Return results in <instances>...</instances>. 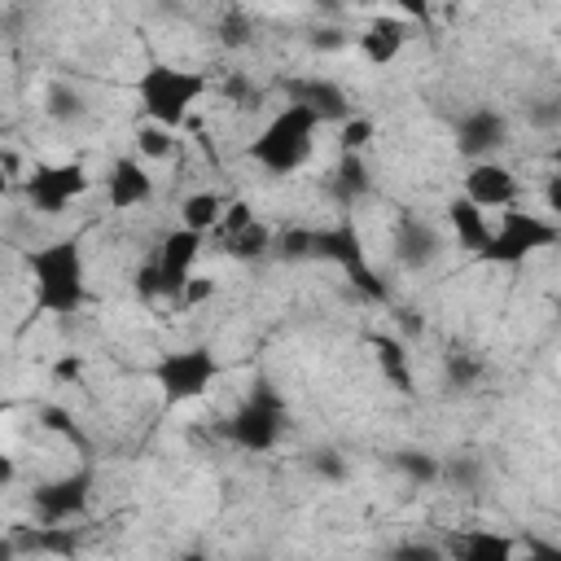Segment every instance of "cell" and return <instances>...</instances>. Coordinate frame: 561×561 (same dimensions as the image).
Here are the masks:
<instances>
[{"label": "cell", "instance_id": "obj_3", "mask_svg": "<svg viewBox=\"0 0 561 561\" xmlns=\"http://www.w3.org/2000/svg\"><path fill=\"white\" fill-rule=\"evenodd\" d=\"M316 136H320V123H316L307 110L280 105V110L254 131V140L245 145V158H250L259 171H267V175H294V171H302V167L311 162Z\"/></svg>", "mask_w": 561, "mask_h": 561}, {"label": "cell", "instance_id": "obj_22", "mask_svg": "<svg viewBox=\"0 0 561 561\" xmlns=\"http://www.w3.org/2000/svg\"><path fill=\"white\" fill-rule=\"evenodd\" d=\"M224 206H228V197L219 188H197V193H188L180 202V228H188L197 237H210L219 228V219H224Z\"/></svg>", "mask_w": 561, "mask_h": 561}, {"label": "cell", "instance_id": "obj_40", "mask_svg": "<svg viewBox=\"0 0 561 561\" xmlns=\"http://www.w3.org/2000/svg\"><path fill=\"white\" fill-rule=\"evenodd\" d=\"M13 482H18V460L9 451H0V491L13 486Z\"/></svg>", "mask_w": 561, "mask_h": 561}, {"label": "cell", "instance_id": "obj_20", "mask_svg": "<svg viewBox=\"0 0 561 561\" xmlns=\"http://www.w3.org/2000/svg\"><path fill=\"white\" fill-rule=\"evenodd\" d=\"M368 193H373L368 162H364L359 153H342V158H337V167L329 171V197H333L342 210H351V206H359Z\"/></svg>", "mask_w": 561, "mask_h": 561}, {"label": "cell", "instance_id": "obj_30", "mask_svg": "<svg viewBox=\"0 0 561 561\" xmlns=\"http://www.w3.org/2000/svg\"><path fill=\"white\" fill-rule=\"evenodd\" d=\"M259 215H254V206L245 202V197H228V206H224V219H219V237H232V232H241V228H250Z\"/></svg>", "mask_w": 561, "mask_h": 561}, {"label": "cell", "instance_id": "obj_31", "mask_svg": "<svg viewBox=\"0 0 561 561\" xmlns=\"http://www.w3.org/2000/svg\"><path fill=\"white\" fill-rule=\"evenodd\" d=\"M215 276H206V272H193L188 280H184V289L175 294V307H202V302H210L215 298Z\"/></svg>", "mask_w": 561, "mask_h": 561}, {"label": "cell", "instance_id": "obj_6", "mask_svg": "<svg viewBox=\"0 0 561 561\" xmlns=\"http://www.w3.org/2000/svg\"><path fill=\"white\" fill-rule=\"evenodd\" d=\"M224 377V359L210 351V346H175V351H162L153 364H149V381L158 386L162 403L167 408H180V403H193L202 394H210V386Z\"/></svg>", "mask_w": 561, "mask_h": 561}, {"label": "cell", "instance_id": "obj_35", "mask_svg": "<svg viewBox=\"0 0 561 561\" xmlns=\"http://www.w3.org/2000/svg\"><path fill=\"white\" fill-rule=\"evenodd\" d=\"M478 373H482V364L478 359H469V355H447V377L456 381V390H469L473 381H478Z\"/></svg>", "mask_w": 561, "mask_h": 561}, {"label": "cell", "instance_id": "obj_36", "mask_svg": "<svg viewBox=\"0 0 561 561\" xmlns=\"http://www.w3.org/2000/svg\"><path fill=\"white\" fill-rule=\"evenodd\" d=\"M48 101H53V105H48L53 118H79V114H83V96L70 92V88H53Z\"/></svg>", "mask_w": 561, "mask_h": 561}, {"label": "cell", "instance_id": "obj_24", "mask_svg": "<svg viewBox=\"0 0 561 561\" xmlns=\"http://www.w3.org/2000/svg\"><path fill=\"white\" fill-rule=\"evenodd\" d=\"M175 149H180V131H167V127H153V123H140L136 127V158L145 167L149 162H167Z\"/></svg>", "mask_w": 561, "mask_h": 561}, {"label": "cell", "instance_id": "obj_28", "mask_svg": "<svg viewBox=\"0 0 561 561\" xmlns=\"http://www.w3.org/2000/svg\"><path fill=\"white\" fill-rule=\"evenodd\" d=\"M250 39H254V18L245 9H228L219 18V44L224 48H245Z\"/></svg>", "mask_w": 561, "mask_h": 561}, {"label": "cell", "instance_id": "obj_43", "mask_svg": "<svg viewBox=\"0 0 561 561\" xmlns=\"http://www.w3.org/2000/svg\"><path fill=\"white\" fill-rule=\"evenodd\" d=\"M171 561H210L202 548H188V552H180V557H171Z\"/></svg>", "mask_w": 561, "mask_h": 561}, {"label": "cell", "instance_id": "obj_34", "mask_svg": "<svg viewBox=\"0 0 561 561\" xmlns=\"http://www.w3.org/2000/svg\"><path fill=\"white\" fill-rule=\"evenodd\" d=\"M48 377L57 381V386H83V355H57L53 359V368H48Z\"/></svg>", "mask_w": 561, "mask_h": 561}, {"label": "cell", "instance_id": "obj_41", "mask_svg": "<svg viewBox=\"0 0 561 561\" xmlns=\"http://www.w3.org/2000/svg\"><path fill=\"white\" fill-rule=\"evenodd\" d=\"M0 561H22V552H18V543H13V535H4V539H0Z\"/></svg>", "mask_w": 561, "mask_h": 561}, {"label": "cell", "instance_id": "obj_18", "mask_svg": "<svg viewBox=\"0 0 561 561\" xmlns=\"http://www.w3.org/2000/svg\"><path fill=\"white\" fill-rule=\"evenodd\" d=\"M9 535H13V543H18L22 557H53V561L79 557V543H83V530L79 526H44V522L18 526Z\"/></svg>", "mask_w": 561, "mask_h": 561}, {"label": "cell", "instance_id": "obj_29", "mask_svg": "<svg viewBox=\"0 0 561 561\" xmlns=\"http://www.w3.org/2000/svg\"><path fill=\"white\" fill-rule=\"evenodd\" d=\"M386 561H447V557H443V543L438 539H399L386 552Z\"/></svg>", "mask_w": 561, "mask_h": 561}, {"label": "cell", "instance_id": "obj_19", "mask_svg": "<svg viewBox=\"0 0 561 561\" xmlns=\"http://www.w3.org/2000/svg\"><path fill=\"white\" fill-rule=\"evenodd\" d=\"M368 351H373L377 373L386 377V386H394L399 394H412V390H416V386H412V351H408V342H403L394 329L368 333Z\"/></svg>", "mask_w": 561, "mask_h": 561}, {"label": "cell", "instance_id": "obj_8", "mask_svg": "<svg viewBox=\"0 0 561 561\" xmlns=\"http://www.w3.org/2000/svg\"><path fill=\"white\" fill-rule=\"evenodd\" d=\"M92 188V175L83 162L61 158V162H35L22 175V197L31 202V210L39 215H66L83 193Z\"/></svg>", "mask_w": 561, "mask_h": 561}, {"label": "cell", "instance_id": "obj_42", "mask_svg": "<svg viewBox=\"0 0 561 561\" xmlns=\"http://www.w3.org/2000/svg\"><path fill=\"white\" fill-rule=\"evenodd\" d=\"M9 193H13V171L0 162V197H9Z\"/></svg>", "mask_w": 561, "mask_h": 561}, {"label": "cell", "instance_id": "obj_11", "mask_svg": "<svg viewBox=\"0 0 561 561\" xmlns=\"http://www.w3.org/2000/svg\"><path fill=\"white\" fill-rule=\"evenodd\" d=\"M276 92L285 96V105H298V110H307L320 127L324 123H342V118H351L355 110H351V92L337 83V79H329V75H285L280 83H276Z\"/></svg>", "mask_w": 561, "mask_h": 561}, {"label": "cell", "instance_id": "obj_37", "mask_svg": "<svg viewBox=\"0 0 561 561\" xmlns=\"http://www.w3.org/2000/svg\"><path fill=\"white\" fill-rule=\"evenodd\" d=\"M478 478H482V465L478 460H456V465H443V482H456V486H478Z\"/></svg>", "mask_w": 561, "mask_h": 561}, {"label": "cell", "instance_id": "obj_39", "mask_svg": "<svg viewBox=\"0 0 561 561\" xmlns=\"http://www.w3.org/2000/svg\"><path fill=\"white\" fill-rule=\"evenodd\" d=\"M346 44H351V35H342L337 26H324V31L311 35V48H316V53H337V48H346Z\"/></svg>", "mask_w": 561, "mask_h": 561}, {"label": "cell", "instance_id": "obj_12", "mask_svg": "<svg viewBox=\"0 0 561 561\" xmlns=\"http://www.w3.org/2000/svg\"><path fill=\"white\" fill-rule=\"evenodd\" d=\"M460 184H465L460 197H465L469 206H478L482 215H486V210H513L517 197H522V180H517V171H513L508 162H500V158L465 162Z\"/></svg>", "mask_w": 561, "mask_h": 561}, {"label": "cell", "instance_id": "obj_4", "mask_svg": "<svg viewBox=\"0 0 561 561\" xmlns=\"http://www.w3.org/2000/svg\"><path fill=\"white\" fill-rule=\"evenodd\" d=\"M285 425H289V403H285V394H280L272 381L259 377V381L245 390V399L228 412L224 438H228L237 451H245V456H267V451L280 447Z\"/></svg>", "mask_w": 561, "mask_h": 561}, {"label": "cell", "instance_id": "obj_25", "mask_svg": "<svg viewBox=\"0 0 561 561\" xmlns=\"http://www.w3.org/2000/svg\"><path fill=\"white\" fill-rule=\"evenodd\" d=\"M394 469H399L408 482H416V486L443 482V460H438L434 451H394Z\"/></svg>", "mask_w": 561, "mask_h": 561}, {"label": "cell", "instance_id": "obj_5", "mask_svg": "<svg viewBox=\"0 0 561 561\" xmlns=\"http://www.w3.org/2000/svg\"><path fill=\"white\" fill-rule=\"evenodd\" d=\"M557 241H561L557 219L513 206V210H500V219L491 224V232H486V241L473 259L486 263V267H522L526 259H535L539 250H548Z\"/></svg>", "mask_w": 561, "mask_h": 561}, {"label": "cell", "instance_id": "obj_27", "mask_svg": "<svg viewBox=\"0 0 561 561\" xmlns=\"http://www.w3.org/2000/svg\"><path fill=\"white\" fill-rule=\"evenodd\" d=\"M39 425L48 430V434H57V438H66L79 456H88V438H83V430L75 425V416L66 412V408H57V403H44L39 408Z\"/></svg>", "mask_w": 561, "mask_h": 561}, {"label": "cell", "instance_id": "obj_44", "mask_svg": "<svg viewBox=\"0 0 561 561\" xmlns=\"http://www.w3.org/2000/svg\"><path fill=\"white\" fill-rule=\"evenodd\" d=\"M4 412H9V399H0V416H4Z\"/></svg>", "mask_w": 561, "mask_h": 561}, {"label": "cell", "instance_id": "obj_2", "mask_svg": "<svg viewBox=\"0 0 561 561\" xmlns=\"http://www.w3.org/2000/svg\"><path fill=\"white\" fill-rule=\"evenodd\" d=\"M210 92H215V79L206 70L175 66V61H149L131 83L140 118L167 131H180Z\"/></svg>", "mask_w": 561, "mask_h": 561}, {"label": "cell", "instance_id": "obj_16", "mask_svg": "<svg viewBox=\"0 0 561 561\" xmlns=\"http://www.w3.org/2000/svg\"><path fill=\"white\" fill-rule=\"evenodd\" d=\"M438 254H443V232L421 215H399V224L390 228V259L403 272H425Z\"/></svg>", "mask_w": 561, "mask_h": 561}, {"label": "cell", "instance_id": "obj_7", "mask_svg": "<svg viewBox=\"0 0 561 561\" xmlns=\"http://www.w3.org/2000/svg\"><path fill=\"white\" fill-rule=\"evenodd\" d=\"M311 259H324L333 267H342V276L373 302H390V289L386 280L377 276L373 259H368V245L359 237V228L351 219H337V224H311Z\"/></svg>", "mask_w": 561, "mask_h": 561}, {"label": "cell", "instance_id": "obj_15", "mask_svg": "<svg viewBox=\"0 0 561 561\" xmlns=\"http://www.w3.org/2000/svg\"><path fill=\"white\" fill-rule=\"evenodd\" d=\"M438 543L447 561H517L522 535H508L495 526H456Z\"/></svg>", "mask_w": 561, "mask_h": 561}, {"label": "cell", "instance_id": "obj_23", "mask_svg": "<svg viewBox=\"0 0 561 561\" xmlns=\"http://www.w3.org/2000/svg\"><path fill=\"white\" fill-rule=\"evenodd\" d=\"M272 228L263 224V219H254L250 228H241V232H232V237H224V254L228 259H237V263H259V259H267L272 254Z\"/></svg>", "mask_w": 561, "mask_h": 561}, {"label": "cell", "instance_id": "obj_13", "mask_svg": "<svg viewBox=\"0 0 561 561\" xmlns=\"http://www.w3.org/2000/svg\"><path fill=\"white\" fill-rule=\"evenodd\" d=\"M451 136H456V153L465 162H482L508 145V118L495 105H469L465 114H456Z\"/></svg>", "mask_w": 561, "mask_h": 561}, {"label": "cell", "instance_id": "obj_1", "mask_svg": "<svg viewBox=\"0 0 561 561\" xmlns=\"http://www.w3.org/2000/svg\"><path fill=\"white\" fill-rule=\"evenodd\" d=\"M26 280H31V316L70 320L88 307V254L79 237H53L26 250Z\"/></svg>", "mask_w": 561, "mask_h": 561}, {"label": "cell", "instance_id": "obj_17", "mask_svg": "<svg viewBox=\"0 0 561 561\" xmlns=\"http://www.w3.org/2000/svg\"><path fill=\"white\" fill-rule=\"evenodd\" d=\"M408 22L399 18V13H373L364 26H359V35H355V53L368 61V66H377V70H386V66H394L399 57H403V48H408Z\"/></svg>", "mask_w": 561, "mask_h": 561}, {"label": "cell", "instance_id": "obj_33", "mask_svg": "<svg viewBox=\"0 0 561 561\" xmlns=\"http://www.w3.org/2000/svg\"><path fill=\"white\" fill-rule=\"evenodd\" d=\"M224 92H228L241 110H254V105H259V88L250 83V75H245V70H232V75L224 79Z\"/></svg>", "mask_w": 561, "mask_h": 561}, {"label": "cell", "instance_id": "obj_9", "mask_svg": "<svg viewBox=\"0 0 561 561\" xmlns=\"http://www.w3.org/2000/svg\"><path fill=\"white\" fill-rule=\"evenodd\" d=\"M92 491H96L92 465H75V469H66V473L44 478V482L31 486V513H35V522H44V526H70V522H79V517L88 513Z\"/></svg>", "mask_w": 561, "mask_h": 561}, {"label": "cell", "instance_id": "obj_14", "mask_svg": "<svg viewBox=\"0 0 561 561\" xmlns=\"http://www.w3.org/2000/svg\"><path fill=\"white\" fill-rule=\"evenodd\" d=\"M101 188H105V206H110V210H140V206L153 202L158 180H153V171H149L136 153H118V158L105 167Z\"/></svg>", "mask_w": 561, "mask_h": 561}, {"label": "cell", "instance_id": "obj_32", "mask_svg": "<svg viewBox=\"0 0 561 561\" xmlns=\"http://www.w3.org/2000/svg\"><path fill=\"white\" fill-rule=\"evenodd\" d=\"M517 561H561V543L543 539V535H526L517 543Z\"/></svg>", "mask_w": 561, "mask_h": 561}, {"label": "cell", "instance_id": "obj_26", "mask_svg": "<svg viewBox=\"0 0 561 561\" xmlns=\"http://www.w3.org/2000/svg\"><path fill=\"white\" fill-rule=\"evenodd\" d=\"M377 140V123L368 118V114H351V118H342L337 123V149L342 153H359L364 158V149Z\"/></svg>", "mask_w": 561, "mask_h": 561}, {"label": "cell", "instance_id": "obj_38", "mask_svg": "<svg viewBox=\"0 0 561 561\" xmlns=\"http://www.w3.org/2000/svg\"><path fill=\"white\" fill-rule=\"evenodd\" d=\"M311 469H316L320 478H333V482L346 478V460H342L337 451H316V456H311Z\"/></svg>", "mask_w": 561, "mask_h": 561}, {"label": "cell", "instance_id": "obj_21", "mask_svg": "<svg viewBox=\"0 0 561 561\" xmlns=\"http://www.w3.org/2000/svg\"><path fill=\"white\" fill-rule=\"evenodd\" d=\"M443 219H447V228H451L456 250H465V254H478V250H482V241H486V232H491V215H482V210L469 206L465 197H451V202L443 206Z\"/></svg>", "mask_w": 561, "mask_h": 561}, {"label": "cell", "instance_id": "obj_10", "mask_svg": "<svg viewBox=\"0 0 561 561\" xmlns=\"http://www.w3.org/2000/svg\"><path fill=\"white\" fill-rule=\"evenodd\" d=\"M202 250H206V237H197V232H188V228H167L162 237H158V250L149 254V276H153V289H158V298H167V302H175V294L184 289V280L197 272V259H202Z\"/></svg>", "mask_w": 561, "mask_h": 561}]
</instances>
